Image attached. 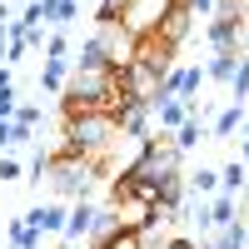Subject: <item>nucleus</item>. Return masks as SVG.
Returning <instances> with one entry per match:
<instances>
[{
  "instance_id": "1",
  "label": "nucleus",
  "mask_w": 249,
  "mask_h": 249,
  "mask_svg": "<svg viewBox=\"0 0 249 249\" xmlns=\"http://www.w3.org/2000/svg\"><path fill=\"white\" fill-rule=\"evenodd\" d=\"M135 65H150V70H160V75H170V65H175V45H164V40L155 35V30H144V35H135Z\"/></svg>"
},
{
  "instance_id": "2",
  "label": "nucleus",
  "mask_w": 249,
  "mask_h": 249,
  "mask_svg": "<svg viewBox=\"0 0 249 249\" xmlns=\"http://www.w3.org/2000/svg\"><path fill=\"white\" fill-rule=\"evenodd\" d=\"M190 20H195V10H190V5H179V0H175V5H170V10L160 15V25H155V35L164 40V45H175V50H179V40L190 35Z\"/></svg>"
},
{
  "instance_id": "3",
  "label": "nucleus",
  "mask_w": 249,
  "mask_h": 249,
  "mask_svg": "<svg viewBox=\"0 0 249 249\" xmlns=\"http://www.w3.org/2000/svg\"><path fill=\"white\" fill-rule=\"evenodd\" d=\"M25 224L35 234H50V230H65V210L60 204H35V210L25 214Z\"/></svg>"
},
{
  "instance_id": "4",
  "label": "nucleus",
  "mask_w": 249,
  "mask_h": 249,
  "mask_svg": "<svg viewBox=\"0 0 249 249\" xmlns=\"http://www.w3.org/2000/svg\"><path fill=\"white\" fill-rule=\"evenodd\" d=\"M95 219H100V214L90 210V204H85V199H80V204H75V210L65 214V239H85V234L95 230Z\"/></svg>"
},
{
  "instance_id": "5",
  "label": "nucleus",
  "mask_w": 249,
  "mask_h": 249,
  "mask_svg": "<svg viewBox=\"0 0 249 249\" xmlns=\"http://www.w3.org/2000/svg\"><path fill=\"white\" fill-rule=\"evenodd\" d=\"M219 184H224V190H230V199H234V195H244V160H234L230 170L219 175Z\"/></svg>"
},
{
  "instance_id": "6",
  "label": "nucleus",
  "mask_w": 249,
  "mask_h": 249,
  "mask_svg": "<svg viewBox=\"0 0 249 249\" xmlns=\"http://www.w3.org/2000/svg\"><path fill=\"white\" fill-rule=\"evenodd\" d=\"M239 120H244V105H230V110L214 120V135H219V140H224V135H234V130H239Z\"/></svg>"
},
{
  "instance_id": "7",
  "label": "nucleus",
  "mask_w": 249,
  "mask_h": 249,
  "mask_svg": "<svg viewBox=\"0 0 249 249\" xmlns=\"http://www.w3.org/2000/svg\"><path fill=\"white\" fill-rule=\"evenodd\" d=\"M190 190H195V195H214V190H219V175H214V170L190 175Z\"/></svg>"
},
{
  "instance_id": "8",
  "label": "nucleus",
  "mask_w": 249,
  "mask_h": 249,
  "mask_svg": "<svg viewBox=\"0 0 249 249\" xmlns=\"http://www.w3.org/2000/svg\"><path fill=\"white\" fill-rule=\"evenodd\" d=\"M35 239H40V234L30 230V224H15V230H10V244H15V249H35Z\"/></svg>"
},
{
  "instance_id": "9",
  "label": "nucleus",
  "mask_w": 249,
  "mask_h": 249,
  "mask_svg": "<svg viewBox=\"0 0 249 249\" xmlns=\"http://www.w3.org/2000/svg\"><path fill=\"white\" fill-rule=\"evenodd\" d=\"M15 175H20V160L5 155V160H0V179H15Z\"/></svg>"
},
{
  "instance_id": "10",
  "label": "nucleus",
  "mask_w": 249,
  "mask_h": 249,
  "mask_svg": "<svg viewBox=\"0 0 249 249\" xmlns=\"http://www.w3.org/2000/svg\"><path fill=\"white\" fill-rule=\"evenodd\" d=\"M5 144H15V124H5V120H0V150H5Z\"/></svg>"
},
{
  "instance_id": "11",
  "label": "nucleus",
  "mask_w": 249,
  "mask_h": 249,
  "mask_svg": "<svg viewBox=\"0 0 249 249\" xmlns=\"http://www.w3.org/2000/svg\"><path fill=\"white\" fill-rule=\"evenodd\" d=\"M164 249H199V244H190V239H170Z\"/></svg>"
}]
</instances>
